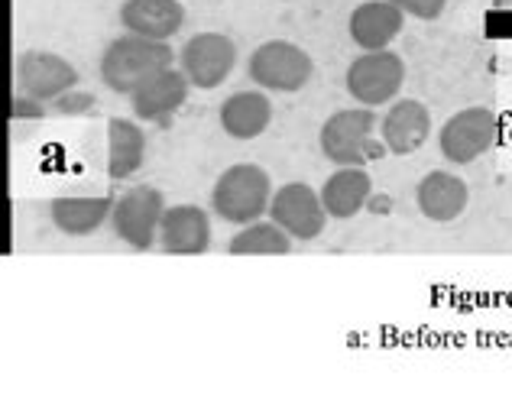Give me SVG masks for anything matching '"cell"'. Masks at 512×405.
<instances>
[{
	"label": "cell",
	"mask_w": 512,
	"mask_h": 405,
	"mask_svg": "<svg viewBox=\"0 0 512 405\" xmlns=\"http://www.w3.org/2000/svg\"><path fill=\"white\" fill-rule=\"evenodd\" d=\"M172 69L169 43L146 36H117L101 56V81L117 94H133L143 81Z\"/></svg>",
	"instance_id": "1"
},
{
	"label": "cell",
	"mask_w": 512,
	"mask_h": 405,
	"mask_svg": "<svg viewBox=\"0 0 512 405\" xmlns=\"http://www.w3.org/2000/svg\"><path fill=\"white\" fill-rule=\"evenodd\" d=\"M273 201V179L253 162H237L224 169L211 188V208L227 224H253L269 214Z\"/></svg>",
	"instance_id": "2"
},
{
	"label": "cell",
	"mask_w": 512,
	"mask_h": 405,
	"mask_svg": "<svg viewBox=\"0 0 512 405\" xmlns=\"http://www.w3.org/2000/svg\"><path fill=\"white\" fill-rule=\"evenodd\" d=\"M376 114L373 107H350L325 120L318 133V146L334 166H367L373 156H380L386 146L373 143Z\"/></svg>",
	"instance_id": "3"
},
{
	"label": "cell",
	"mask_w": 512,
	"mask_h": 405,
	"mask_svg": "<svg viewBox=\"0 0 512 405\" xmlns=\"http://www.w3.org/2000/svg\"><path fill=\"white\" fill-rule=\"evenodd\" d=\"M312 72H315L312 56L302 46L286 43V39H269V43L256 46L247 62V75L253 85L276 94L302 91Z\"/></svg>",
	"instance_id": "4"
},
{
	"label": "cell",
	"mask_w": 512,
	"mask_h": 405,
	"mask_svg": "<svg viewBox=\"0 0 512 405\" xmlns=\"http://www.w3.org/2000/svg\"><path fill=\"white\" fill-rule=\"evenodd\" d=\"M500 140V117L490 107H464L454 117L444 120L438 133L441 156L454 166L477 162L483 153H490Z\"/></svg>",
	"instance_id": "5"
},
{
	"label": "cell",
	"mask_w": 512,
	"mask_h": 405,
	"mask_svg": "<svg viewBox=\"0 0 512 405\" xmlns=\"http://www.w3.org/2000/svg\"><path fill=\"white\" fill-rule=\"evenodd\" d=\"M344 85L350 98L360 101L363 107L389 104L402 91V85H406V62L389 49L363 52V56H357L347 65Z\"/></svg>",
	"instance_id": "6"
},
{
	"label": "cell",
	"mask_w": 512,
	"mask_h": 405,
	"mask_svg": "<svg viewBox=\"0 0 512 405\" xmlns=\"http://www.w3.org/2000/svg\"><path fill=\"white\" fill-rule=\"evenodd\" d=\"M166 214V198L153 185H137L114 201V234L133 250H150L159 240V224Z\"/></svg>",
	"instance_id": "7"
},
{
	"label": "cell",
	"mask_w": 512,
	"mask_h": 405,
	"mask_svg": "<svg viewBox=\"0 0 512 405\" xmlns=\"http://www.w3.org/2000/svg\"><path fill=\"white\" fill-rule=\"evenodd\" d=\"M269 221H276L292 240H315L325 231L328 211H325V201H321V192H315L312 185L289 182L273 192Z\"/></svg>",
	"instance_id": "8"
},
{
	"label": "cell",
	"mask_w": 512,
	"mask_h": 405,
	"mask_svg": "<svg viewBox=\"0 0 512 405\" xmlns=\"http://www.w3.org/2000/svg\"><path fill=\"white\" fill-rule=\"evenodd\" d=\"M237 65V46L224 33H198L179 52V69L188 75L192 88L211 91L227 81Z\"/></svg>",
	"instance_id": "9"
},
{
	"label": "cell",
	"mask_w": 512,
	"mask_h": 405,
	"mask_svg": "<svg viewBox=\"0 0 512 405\" xmlns=\"http://www.w3.org/2000/svg\"><path fill=\"white\" fill-rule=\"evenodd\" d=\"M17 81L23 94H33V98L52 104L65 91L78 88V69L59 52L30 49L17 59Z\"/></svg>",
	"instance_id": "10"
},
{
	"label": "cell",
	"mask_w": 512,
	"mask_h": 405,
	"mask_svg": "<svg viewBox=\"0 0 512 405\" xmlns=\"http://www.w3.org/2000/svg\"><path fill=\"white\" fill-rule=\"evenodd\" d=\"M159 247L172 256H198L211 247V218L198 205H172L159 224Z\"/></svg>",
	"instance_id": "11"
},
{
	"label": "cell",
	"mask_w": 512,
	"mask_h": 405,
	"mask_svg": "<svg viewBox=\"0 0 512 405\" xmlns=\"http://www.w3.org/2000/svg\"><path fill=\"white\" fill-rule=\"evenodd\" d=\"M188 88H192V81L182 69L159 72L130 94L133 114L146 120V124H159V120L172 117L188 101Z\"/></svg>",
	"instance_id": "12"
},
{
	"label": "cell",
	"mask_w": 512,
	"mask_h": 405,
	"mask_svg": "<svg viewBox=\"0 0 512 405\" xmlns=\"http://www.w3.org/2000/svg\"><path fill=\"white\" fill-rule=\"evenodd\" d=\"M383 146L393 156H412L419 153L431 137V114L422 101H396L383 117Z\"/></svg>",
	"instance_id": "13"
},
{
	"label": "cell",
	"mask_w": 512,
	"mask_h": 405,
	"mask_svg": "<svg viewBox=\"0 0 512 405\" xmlns=\"http://www.w3.org/2000/svg\"><path fill=\"white\" fill-rule=\"evenodd\" d=\"M402 23H406V13L389 0H367V4L354 7L347 23L350 39L363 49V52H380L389 49V43L402 33Z\"/></svg>",
	"instance_id": "14"
},
{
	"label": "cell",
	"mask_w": 512,
	"mask_h": 405,
	"mask_svg": "<svg viewBox=\"0 0 512 405\" xmlns=\"http://www.w3.org/2000/svg\"><path fill=\"white\" fill-rule=\"evenodd\" d=\"M185 23L182 0H124L120 7V26L133 36L159 39L166 43Z\"/></svg>",
	"instance_id": "15"
},
{
	"label": "cell",
	"mask_w": 512,
	"mask_h": 405,
	"mask_svg": "<svg viewBox=\"0 0 512 405\" xmlns=\"http://www.w3.org/2000/svg\"><path fill=\"white\" fill-rule=\"evenodd\" d=\"M415 201L419 211L431 224H451L467 211V182L454 172H428L415 188Z\"/></svg>",
	"instance_id": "16"
},
{
	"label": "cell",
	"mask_w": 512,
	"mask_h": 405,
	"mask_svg": "<svg viewBox=\"0 0 512 405\" xmlns=\"http://www.w3.org/2000/svg\"><path fill=\"white\" fill-rule=\"evenodd\" d=\"M373 195V179L363 166H338L321 185V201H325L328 218L347 221L367 208Z\"/></svg>",
	"instance_id": "17"
},
{
	"label": "cell",
	"mask_w": 512,
	"mask_h": 405,
	"mask_svg": "<svg viewBox=\"0 0 512 405\" xmlns=\"http://www.w3.org/2000/svg\"><path fill=\"white\" fill-rule=\"evenodd\" d=\"M114 201L107 195H59L52 198L49 218L69 237H88L94 234L104 221H111Z\"/></svg>",
	"instance_id": "18"
},
{
	"label": "cell",
	"mask_w": 512,
	"mask_h": 405,
	"mask_svg": "<svg viewBox=\"0 0 512 405\" xmlns=\"http://www.w3.org/2000/svg\"><path fill=\"white\" fill-rule=\"evenodd\" d=\"M273 124V101L263 91H237L221 104V127L234 140H256Z\"/></svg>",
	"instance_id": "19"
},
{
	"label": "cell",
	"mask_w": 512,
	"mask_h": 405,
	"mask_svg": "<svg viewBox=\"0 0 512 405\" xmlns=\"http://www.w3.org/2000/svg\"><path fill=\"white\" fill-rule=\"evenodd\" d=\"M146 162V133L137 120L111 117L107 124V172L111 179H130Z\"/></svg>",
	"instance_id": "20"
},
{
	"label": "cell",
	"mask_w": 512,
	"mask_h": 405,
	"mask_svg": "<svg viewBox=\"0 0 512 405\" xmlns=\"http://www.w3.org/2000/svg\"><path fill=\"white\" fill-rule=\"evenodd\" d=\"M292 250V237L276 221L244 224L227 243L231 256H286Z\"/></svg>",
	"instance_id": "21"
},
{
	"label": "cell",
	"mask_w": 512,
	"mask_h": 405,
	"mask_svg": "<svg viewBox=\"0 0 512 405\" xmlns=\"http://www.w3.org/2000/svg\"><path fill=\"white\" fill-rule=\"evenodd\" d=\"M94 107H98V98H94L91 91H82V88L65 91L62 98L52 101V111L62 114V117H82V114H91Z\"/></svg>",
	"instance_id": "22"
},
{
	"label": "cell",
	"mask_w": 512,
	"mask_h": 405,
	"mask_svg": "<svg viewBox=\"0 0 512 405\" xmlns=\"http://www.w3.org/2000/svg\"><path fill=\"white\" fill-rule=\"evenodd\" d=\"M389 4H396L406 17H415V20H438L448 0H389Z\"/></svg>",
	"instance_id": "23"
},
{
	"label": "cell",
	"mask_w": 512,
	"mask_h": 405,
	"mask_svg": "<svg viewBox=\"0 0 512 405\" xmlns=\"http://www.w3.org/2000/svg\"><path fill=\"white\" fill-rule=\"evenodd\" d=\"M46 101L33 98V94H13L10 101V120H43Z\"/></svg>",
	"instance_id": "24"
}]
</instances>
